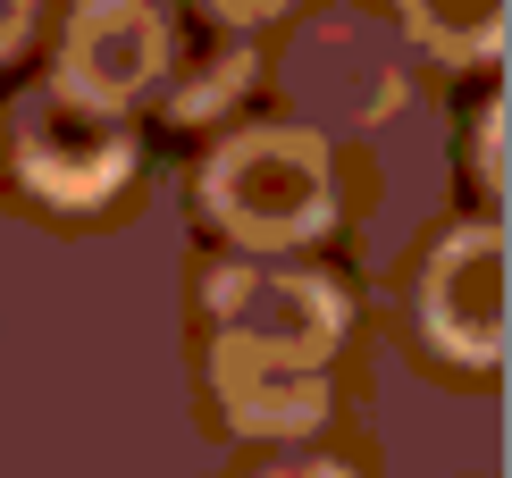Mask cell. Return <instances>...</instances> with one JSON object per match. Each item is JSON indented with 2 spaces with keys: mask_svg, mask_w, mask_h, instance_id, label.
Instances as JSON below:
<instances>
[{
  "mask_svg": "<svg viewBox=\"0 0 512 478\" xmlns=\"http://www.w3.org/2000/svg\"><path fill=\"white\" fill-rule=\"evenodd\" d=\"M420 328L454 361L496 369L504 361V235L496 227H454L420 277Z\"/></svg>",
  "mask_w": 512,
  "mask_h": 478,
  "instance_id": "obj_5",
  "label": "cell"
},
{
  "mask_svg": "<svg viewBox=\"0 0 512 478\" xmlns=\"http://www.w3.org/2000/svg\"><path fill=\"white\" fill-rule=\"evenodd\" d=\"M261 478H345V470H328V462H286V470H261Z\"/></svg>",
  "mask_w": 512,
  "mask_h": 478,
  "instance_id": "obj_11",
  "label": "cell"
},
{
  "mask_svg": "<svg viewBox=\"0 0 512 478\" xmlns=\"http://www.w3.org/2000/svg\"><path fill=\"white\" fill-rule=\"evenodd\" d=\"M210 378H219L227 420L252 428V437L319 428V411H328V386H319V369L277 361V353H261V344H236V336H219V353H210Z\"/></svg>",
  "mask_w": 512,
  "mask_h": 478,
  "instance_id": "obj_6",
  "label": "cell"
},
{
  "mask_svg": "<svg viewBox=\"0 0 512 478\" xmlns=\"http://www.w3.org/2000/svg\"><path fill=\"white\" fill-rule=\"evenodd\" d=\"M202 9L219 17V26H261V17H277L286 0H202Z\"/></svg>",
  "mask_w": 512,
  "mask_h": 478,
  "instance_id": "obj_9",
  "label": "cell"
},
{
  "mask_svg": "<svg viewBox=\"0 0 512 478\" xmlns=\"http://www.w3.org/2000/svg\"><path fill=\"white\" fill-rule=\"evenodd\" d=\"M168 9L160 0H76L68 42H59V93L101 101V110H126L160 68H168Z\"/></svg>",
  "mask_w": 512,
  "mask_h": 478,
  "instance_id": "obj_4",
  "label": "cell"
},
{
  "mask_svg": "<svg viewBox=\"0 0 512 478\" xmlns=\"http://www.w3.org/2000/svg\"><path fill=\"white\" fill-rule=\"evenodd\" d=\"M202 210L252 252L311 244V235L336 219L328 143L303 135V126H252V135H236L202 168Z\"/></svg>",
  "mask_w": 512,
  "mask_h": 478,
  "instance_id": "obj_1",
  "label": "cell"
},
{
  "mask_svg": "<svg viewBox=\"0 0 512 478\" xmlns=\"http://www.w3.org/2000/svg\"><path fill=\"white\" fill-rule=\"evenodd\" d=\"M135 168V126L101 101H76L59 84H34L17 101V177L59 210H93L110 202L118 177Z\"/></svg>",
  "mask_w": 512,
  "mask_h": 478,
  "instance_id": "obj_2",
  "label": "cell"
},
{
  "mask_svg": "<svg viewBox=\"0 0 512 478\" xmlns=\"http://www.w3.org/2000/svg\"><path fill=\"white\" fill-rule=\"evenodd\" d=\"M210 311H219V328L236 344H261V353L303 361V369H319L328 344L345 336V294L311 269H269V260L219 269L210 277Z\"/></svg>",
  "mask_w": 512,
  "mask_h": 478,
  "instance_id": "obj_3",
  "label": "cell"
},
{
  "mask_svg": "<svg viewBox=\"0 0 512 478\" xmlns=\"http://www.w3.org/2000/svg\"><path fill=\"white\" fill-rule=\"evenodd\" d=\"M479 177H487V193H504V110H487V126H479Z\"/></svg>",
  "mask_w": 512,
  "mask_h": 478,
  "instance_id": "obj_8",
  "label": "cell"
},
{
  "mask_svg": "<svg viewBox=\"0 0 512 478\" xmlns=\"http://www.w3.org/2000/svg\"><path fill=\"white\" fill-rule=\"evenodd\" d=\"M26 26H34V0H0V59L26 42Z\"/></svg>",
  "mask_w": 512,
  "mask_h": 478,
  "instance_id": "obj_10",
  "label": "cell"
},
{
  "mask_svg": "<svg viewBox=\"0 0 512 478\" xmlns=\"http://www.w3.org/2000/svg\"><path fill=\"white\" fill-rule=\"evenodd\" d=\"M412 42L437 59H496L504 51V0H395Z\"/></svg>",
  "mask_w": 512,
  "mask_h": 478,
  "instance_id": "obj_7",
  "label": "cell"
}]
</instances>
